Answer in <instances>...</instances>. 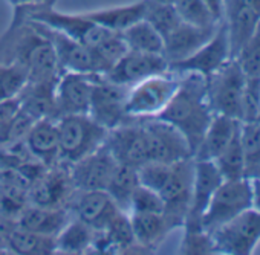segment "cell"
<instances>
[{"mask_svg": "<svg viewBox=\"0 0 260 255\" xmlns=\"http://www.w3.org/2000/svg\"><path fill=\"white\" fill-rule=\"evenodd\" d=\"M0 63L22 66L31 83L57 81L61 75L55 49L39 25L19 13L0 35Z\"/></svg>", "mask_w": 260, "mask_h": 255, "instance_id": "cell-1", "label": "cell"}, {"mask_svg": "<svg viewBox=\"0 0 260 255\" xmlns=\"http://www.w3.org/2000/svg\"><path fill=\"white\" fill-rule=\"evenodd\" d=\"M213 116L207 95V78L187 72L179 74V87L175 96L156 118L175 125L185 136L194 155Z\"/></svg>", "mask_w": 260, "mask_h": 255, "instance_id": "cell-2", "label": "cell"}, {"mask_svg": "<svg viewBox=\"0 0 260 255\" xmlns=\"http://www.w3.org/2000/svg\"><path fill=\"white\" fill-rule=\"evenodd\" d=\"M140 184L155 190L164 202V215L173 229H182L191 200L194 158L173 164L146 162L138 170Z\"/></svg>", "mask_w": 260, "mask_h": 255, "instance_id": "cell-3", "label": "cell"}, {"mask_svg": "<svg viewBox=\"0 0 260 255\" xmlns=\"http://www.w3.org/2000/svg\"><path fill=\"white\" fill-rule=\"evenodd\" d=\"M13 13H19L29 20L43 23L71 37L72 40L95 49L98 54L116 34H119L100 26L83 13H61L55 8V5H45L28 11L14 10Z\"/></svg>", "mask_w": 260, "mask_h": 255, "instance_id": "cell-4", "label": "cell"}, {"mask_svg": "<svg viewBox=\"0 0 260 255\" xmlns=\"http://www.w3.org/2000/svg\"><path fill=\"white\" fill-rule=\"evenodd\" d=\"M60 138V162L74 164L104 145L109 130L87 113L57 118Z\"/></svg>", "mask_w": 260, "mask_h": 255, "instance_id": "cell-5", "label": "cell"}, {"mask_svg": "<svg viewBox=\"0 0 260 255\" xmlns=\"http://www.w3.org/2000/svg\"><path fill=\"white\" fill-rule=\"evenodd\" d=\"M179 87V75L159 74L143 80L128 89L125 113L128 118H156L172 101Z\"/></svg>", "mask_w": 260, "mask_h": 255, "instance_id": "cell-6", "label": "cell"}, {"mask_svg": "<svg viewBox=\"0 0 260 255\" xmlns=\"http://www.w3.org/2000/svg\"><path fill=\"white\" fill-rule=\"evenodd\" d=\"M248 208H252L251 180L246 177L223 179L202 215V229L211 234Z\"/></svg>", "mask_w": 260, "mask_h": 255, "instance_id": "cell-7", "label": "cell"}, {"mask_svg": "<svg viewBox=\"0 0 260 255\" xmlns=\"http://www.w3.org/2000/svg\"><path fill=\"white\" fill-rule=\"evenodd\" d=\"M214 253L251 255L260 243V212L248 208L214 232H211Z\"/></svg>", "mask_w": 260, "mask_h": 255, "instance_id": "cell-8", "label": "cell"}, {"mask_svg": "<svg viewBox=\"0 0 260 255\" xmlns=\"http://www.w3.org/2000/svg\"><path fill=\"white\" fill-rule=\"evenodd\" d=\"M246 77L239 63L230 58L207 78V95L214 115H225L239 121L240 102Z\"/></svg>", "mask_w": 260, "mask_h": 255, "instance_id": "cell-9", "label": "cell"}, {"mask_svg": "<svg viewBox=\"0 0 260 255\" xmlns=\"http://www.w3.org/2000/svg\"><path fill=\"white\" fill-rule=\"evenodd\" d=\"M36 23L39 25L40 31L51 40L55 49V55H57V61H58L61 74L77 72V74L104 75L110 69V64L95 49L87 48L43 23H39V22Z\"/></svg>", "mask_w": 260, "mask_h": 255, "instance_id": "cell-10", "label": "cell"}, {"mask_svg": "<svg viewBox=\"0 0 260 255\" xmlns=\"http://www.w3.org/2000/svg\"><path fill=\"white\" fill-rule=\"evenodd\" d=\"M141 122L146 133L147 162L173 164L193 158L185 136L175 125L159 118H141Z\"/></svg>", "mask_w": 260, "mask_h": 255, "instance_id": "cell-11", "label": "cell"}, {"mask_svg": "<svg viewBox=\"0 0 260 255\" xmlns=\"http://www.w3.org/2000/svg\"><path fill=\"white\" fill-rule=\"evenodd\" d=\"M127 86L116 84L104 75H98L93 84L89 116L104 129L112 130L128 119L125 113V101L128 93Z\"/></svg>", "mask_w": 260, "mask_h": 255, "instance_id": "cell-12", "label": "cell"}, {"mask_svg": "<svg viewBox=\"0 0 260 255\" xmlns=\"http://www.w3.org/2000/svg\"><path fill=\"white\" fill-rule=\"evenodd\" d=\"M104 145L121 165L138 170L149 161L146 133L141 119L128 118L121 125L109 130Z\"/></svg>", "mask_w": 260, "mask_h": 255, "instance_id": "cell-13", "label": "cell"}, {"mask_svg": "<svg viewBox=\"0 0 260 255\" xmlns=\"http://www.w3.org/2000/svg\"><path fill=\"white\" fill-rule=\"evenodd\" d=\"M75 191L69 174V165L58 162L48 167L28 190L29 205L43 208H68V203Z\"/></svg>", "mask_w": 260, "mask_h": 255, "instance_id": "cell-14", "label": "cell"}, {"mask_svg": "<svg viewBox=\"0 0 260 255\" xmlns=\"http://www.w3.org/2000/svg\"><path fill=\"white\" fill-rule=\"evenodd\" d=\"M230 58H231V48H230L228 31L225 25L220 22L214 35L204 46H201L190 57L176 63H170L169 70L178 75L194 72L208 78L219 67H222Z\"/></svg>", "mask_w": 260, "mask_h": 255, "instance_id": "cell-15", "label": "cell"}, {"mask_svg": "<svg viewBox=\"0 0 260 255\" xmlns=\"http://www.w3.org/2000/svg\"><path fill=\"white\" fill-rule=\"evenodd\" d=\"M98 75L101 74L63 72L55 84V118L89 113L90 96Z\"/></svg>", "mask_w": 260, "mask_h": 255, "instance_id": "cell-16", "label": "cell"}, {"mask_svg": "<svg viewBox=\"0 0 260 255\" xmlns=\"http://www.w3.org/2000/svg\"><path fill=\"white\" fill-rule=\"evenodd\" d=\"M169 72V61L161 54H146L137 51H127L104 77L116 84L132 87L146 78Z\"/></svg>", "mask_w": 260, "mask_h": 255, "instance_id": "cell-17", "label": "cell"}, {"mask_svg": "<svg viewBox=\"0 0 260 255\" xmlns=\"http://www.w3.org/2000/svg\"><path fill=\"white\" fill-rule=\"evenodd\" d=\"M223 177L213 161H199L194 159V177H193V190H191V200L190 208L184 222V231L202 229L201 220L202 215L217 190L222 184Z\"/></svg>", "mask_w": 260, "mask_h": 255, "instance_id": "cell-18", "label": "cell"}, {"mask_svg": "<svg viewBox=\"0 0 260 255\" xmlns=\"http://www.w3.org/2000/svg\"><path fill=\"white\" fill-rule=\"evenodd\" d=\"M68 209L72 217L84 222L95 231L104 229L110 220L122 211L104 190H75L68 203Z\"/></svg>", "mask_w": 260, "mask_h": 255, "instance_id": "cell-19", "label": "cell"}, {"mask_svg": "<svg viewBox=\"0 0 260 255\" xmlns=\"http://www.w3.org/2000/svg\"><path fill=\"white\" fill-rule=\"evenodd\" d=\"M116 161L106 145L69 165V174L75 190H104L116 167Z\"/></svg>", "mask_w": 260, "mask_h": 255, "instance_id": "cell-20", "label": "cell"}, {"mask_svg": "<svg viewBox=\"0 0 260 255\" xmlns=\"http://www.w3.org/2000/svg\"><path fill=\"white\" fill-rule=\"evenodd\" d=\"M219 23L213 26H196L181 22L164 37V57L169 64L181 61L204 46L217 31Z\"/></svg>", "mask_w": 260, "mask_h": 255, "instance_id": "cell-21", "label": "cell"}, {"mask_svg": "<svg viewBox=\"0 0 260 255\" xmlns=\"http://www.w3.org/2000/svg\"><path fill=\"white\" fill-rule=\"evenodd\" d=\"M260 22V14L248 4V0H223L222 23L228 31L231 58L249 39Z\"/></svg>", "mask_w": 260, "mask_h": 255, "instance_id": "cell-22", "label": "cell"}, {"mask_svg": "<svg viewBox=\"0 0 260 255\" xmlns=\"http://www.w3.org/2000/svg\"><path fill=\"white\" fill-rule=\"evenodd\" d=\"M25 144L29 153L43 165L52 167L60 162V138L57 118L48 116L39 119L28 132Z\"/></svg>", "mask_w": 260, "mask_h": 255, "instance_id": "cell-23", "label": "cell"}, {"mask_svg": "<svg viewBox=\"0 0 260 255\" xmlns=\"http://www.w3.org/2000/svg\"><path fill=\"white\" fill-rule=\"evenodd\" d=\"M128 218L132 225L135 243L146 253L158 250L169 234L175 231L162 212L128 214Z\"/></svg>", "mask_w": 260, "mask_h": 255, "instance_id": "cell-24", "label": "cell"}, {"mask_svg": "<svg viewBox=\"0 0 260 255\" xmlns=\"http://www.w3.org/2000/svg\"><path fill=\"white\" fill-rule=\"evenodd\" d=\"M239 127L240 121L225 115H214L193 158L199 161H214L231 142Z\"/></svg>", "mask_w": 260, "mask_h": 255, "instance_id": "cell-25", "label": "cell"}, {"mask_svg": "<svg viewBox=\"0 0 260 255\" xmlns=\"http://www.w3.org/2000/svg\"><path fill=\"white\" fill-rule=\"evenodd\" d=\"M149 0H138V2L125 4V5H115L107 8H98L92 11H81L87 19L98 23L100 26L113 31V32H124L127 28L138 23L146 17Z\"/></svg>", "mask_w": 260, "mask_h": 255, "instance_id": "cell-26", "label": "cell"}, {"mask_svg": "<svg viewBox=\"0 0 260 255\" xmlns=\"http://www.w3.org/2000/svg\"><path fill=\"white\" fill-rule=\"evenodd\" d=\"M72 214L68 208H43L28 205L17 217V226L39 234L57 237L71 222Z\"/></svg>", "mask_w": 260, "mask_h": 255, "instance_id": "cell-27", "label": "cell"}, {"mask_svg": "<svg viewBox=\"0 0 260 255\" xmlns=\"http://www.w3.org/2000/svg\"><path fill=\"white\" fill-rule=\"evenodd\" d=\"M29 180L14 168L0 171V212L17 220L19 214L29 205Z\"/></svg>", "mask_w": 260, "mask_h": 255, "instance_id": "cell-28", "label": "cell"}, {"mask_svg": "<svg viewBox=\"0 0 260 255\" xmlns=\"http://www.w3.org/2000/svg\"><path fill=\"white\" fill-rule=\"evenodd\" d=\"M58 81V80H57ZM57 81H37L28 83L19 95L20 107L37 121L42 118H55V84Z\"/></svg>", "mask_w": 260, "mask_h": 255, "instance_id": "cell-29", "label": "cell"}, {"mask_svg": "<svg viewBox=\"0 0 260 255\" xmlns=\"http://www.w3.org/2000/svg\"><path fill=\"white\" fill-rule=\"evenodd\" d=\"M5 252L17 255H51L57 253V243L55 237L17 226L7 241Z\"/></svg>", "mask_w": 260, "mask_h": 255, "instance_id": "cell-30", "label": "cell"}, {"mask_svg": "<svg viewBox=\"0 0 260 255\" xmlns=\"http://www.w3.org/2000/svg\"><path fill=\"white\" fill-rule=\"evenodd\" d=\"M95 229L72 217L71 222L55 237L57 253H90Z\"/></svg>", "mask_w": 260, "mask_h": 255, "instance_id": "cell-31", "label": "cell"}, {"mask_svg": "<svg viewBox=\"0 0 260 255\" xmlns=\"http://www.w3.org/2000/svg\"><path fill=\"white\" fill-rule=\"evenodd\" d=\"M121 35L128 51L164 55L162 35L144 19L127 28L124 32H121Z\"/></svg>", "mask_w": 260, "mask_h": 255, "instance_id": "cell-32", "label": "cell"}, {"mask_svg": "<svg viewBox=\"0 0 260 255\" xmlns=\"http://www.w3.org/2000/svg\"><path fill=\"white\" fill-rule=\"evenodd\" d=\"M240 141L243 149V176L249 180L260 179V119L240 122Z\"/></svg>", "mask_w": 260, "mask_h": 255, "instance_id": "cell-33", "label": "cell"}, {"mask_svg": "<svg viewBox=\"0 0 260 255\" xmlns=\"http://www.w3.org/2000/svg\"><path fill=\"white\" fill-rule=\"evenodd\" d=\"M138 184H140V179H138L137 168L116 164L112 173V177L106 187V191L118 205V208L127 212L130 197H132Z\"/></svg>", "mask_w": 260, "mask_h": 255, "instance_id": "cell-34", "label": "cell"}, {"mask_svg": "<svg viewBox=\"0 0 260 255\" xmlns=\"http://www.w3.org/2000/svg\"><path fill=\"white\" fill-rule=\"evenodd\" d=\"M219 168L223 179H240L243 176L245 164H243V149L240 141V127L233 136L231 142L226 149L213 161Z\"/></svg>", "mask_w": 260, "mask_h": 255, "instance_id": "cell-35", "label": "cell"}, {"mask_svg": "<svg viewBox=\"0 0 260 255\" xmlns=\"http://www.w3.org/2000/svg\"><path fill=\"white\" fill-rule=\"evenodd\" d=\"M29 83L28 72L13 63H0V102L17 98Z\"/></svg>", "mask_w": 260, "mask_h": 255, "instance_id": "cell-36", "label": "cell"}, {"mask_svg": "<svg viewBox=\"0 0 260 255\" xmlns=\"http://www.w3.org/2000/svg\"><path fill=\"white\" fill-rule=\"evenodd\" d=\"M144 20H147L162 35V39L182 22L173 4H164L158 2V0H149L147 2Z\"/></svg>", "mask_w": 260, "mask_h": 255, "instance_id": "cell-37", "label": "cell"}, {"mask_svg": "<svg viewBox=\"0 0 260 255\" xmlns=\"http://www.w3.org/2000/svg\"><path fill=\"white\" fill-rule=\"evenodd\" d=\"M234 60L239 63L246 78L260 80V22L249 39L240 46Z\"/></svg>", "mask_w": 260, "mask_h": 255, "instance_id": "cell-38", "label": "cell"}, {"mask_svg": "<svg viewBox=\"0 0 260 255\" xmlns=\"http://www.w3.org/2000/svg\"><path fill=\"white\" fill-rule=\"evenodd\" d=\"M173 7L185 23L196 26H213L220 23L216 20L204 0H173Z\"/></svg>", "mask_w": 260, "mask_h": 255, "instance_id": "cell-39", "label": "cell"}, {"mask_svg": "<svg viewBox=\"0 0 260 255\" xmlns=\"http://www.w3.org/2000/svg\"><path fill=\"white\" fill-rule=\"evenodd\" d=\"M144 212H164V202L155 190L143 184H138L132 197H130L127 214H144Z\"/></svg>", "mask_w": 260, "mask_h": 255, "instance_id": "cell-40", "label": "cell"}, {"mask_svg": "<svg viewBox=\"0 0 260 255\" xmlns=\"http://www.w3.org/2000/svg\"><path fill=\"white\" fill-rule=\"evenodd\" d=\"M260 119V80L246 78L242 102H240V122H251Z\"/></svg>", "mask_w": 260, "mask_h": 255, "instance_id": "cell-41", "label": "cell"}, {"mask_svg": "<svg viewBox=\"0 0 260 255\" xmlns=\"http://www.w3.org/2000/svg\"><path fill=\"white\" fill-rule=\"evenodd\" d=\"M178 252L184 253V255L214 253L211 234H208L204 229L184 231V237H182V241L179 244V250Z\"/></svg>", "mask_w": 260, "mask_h": 255, "instance_id": "cell-42", "label": "cell"}, {"mask_svg": "<svg viewBox=\"0 0 260 255\" xmlns=\"http://www.w3.org/2000/svg\"><path fill=\"white\" fill-rule=\"evenodd\" d=\"M19 108H20V98L19 96L0 102V133L4 132V129L10 124V121L16 116Z\"/></svg>", "mask_w": 260, "mask_h": 255, "instance_id": "cell-43", "label": "cell"}, {"mask_svg": "<svg viewBox=\"0 0 260 255\" xmlns=\"http://www.w3.org/2000/svg\"><path fill=\"white\" fill-rule=\"evenodd\" d=\"M17 228V220L10 217V215H5L0 212V253H5V246H7V241L11 235V232Z\"/></svg>", "mask_w": 260, "mask_h": 255, "instance_id": "cell-44", "label": "cell"}, {"mask_svg": "<svg viewBox=\"0 0 260 255\" xmlns=\"http://www.w3.org/2000/svg\"><path fill=\"white\" fill-rule=\"evenodd\" d=\"M58 0H8L10 7L14 10H20V11H28V10H34L39 7H45V5H55Z\"/></svg>", "mask_w": 260, "mask_h": 255, "instance_id": "cell-45", "label": "cell"}, {"mask_svg": "<svg viewBox=\"0 0 260 255\" xmlns=\"http://www.w3.org/2000/svg\"><path fill=\"white\" fill-rule=\"evenodd\" d=\"M205 5L210 8L213 16L217 22H222V11H223V0H204Z\"/></svg>", "mask_w": 260, "mask_h": 255, "instance_id": "cell-46", "label": "cell"}, {"mask_svg": "<svg viewBox=\"0 0 260 255\" xmlns=\"http://www.w3.org/2000/svg\"><path fill=\"white\" fill-rule=\"evenodd\" d=\"M252 187V208L260 212V179L251 180Z\"/></svg>", "mask_w": 260, "mask_h": 255, "instance_id": "cell-47", "label": "cell"}, {"mask_svg": "<svg viewBox=\"0 0 260 255\" xmlns=\"http://www.w3.org/2000/svg\"><path fill=\"white\" fill-rule=\"evenodd\" d=\"M248 4L260 14V0H248Z\"/></svg>", "mask_w": 260, "mask_h": 255, "instance_id": "cell-48", "label": "cell"}, {"mask_svg": "<svg viewBox=\"0 0 260 255\" xmlns=\"http://www.w3.org/2000/svg\"><path fill=\"white\" fill-rule=\"evenodd\" d=\"M158 2H164V4H173V0H158Z\"/></svg>", "mask_w": 260, "mask_h": 255, "instance_id": "cell-49", "label": "cell"}, {"mask_svg": "<svg viewBox=\"0 0 260 255\" xmlns=\"http://www.w3.org/2000/svg\"><path fill=\"white\" fill-rule=\"evenodd\" d=\"M0 171H2V167H0Z\"/></svg>", "mask_w": 260, "mask_h": 255, "instance_id": "cell-50", "label": "cell"}]
</instances>
